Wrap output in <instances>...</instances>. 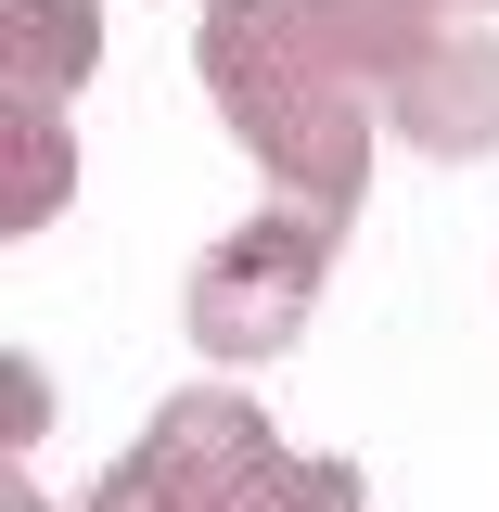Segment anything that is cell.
Returning <instances> with one entry per match:
<instances>
[{
    "instance_id": "cell-1",
    "label": "cell",
    "mask_w": 499,
    "mask_h": 512,
    "mask_svg": "<svg viewBox=\"0 0 499 512\" xmlns=\"http://www.w3.org/2000/svg\"><path fill=\"white\" fill-rule=\"evenodd\" d=\"M13 26L39 39V64H26V77H39V90H64V77H77V39H90V13H77V0H13Z\"/></svg>"
}]
</instances>
